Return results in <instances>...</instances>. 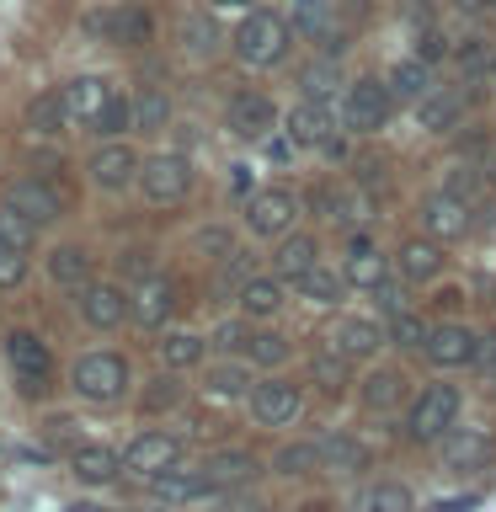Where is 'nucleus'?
I'll use <instances>...</instances> for the list:
<instances>
[{
    "mask_svg": "<svg viewBox=\"0 0 496 512\" xmlns=\"http://www.w3.org/2000/svg\"><path fill=\"white\" fill-rule=\"evenodd\" d=\"M294 411H299V390L294 384H256L251 390V416L262 427H283V422H294Z\"/></svg>",
    "mask_w": 496,
    "mask_h": 512,
    "instance_id": "obj_12",
    "label": "nucleus"
},
{
    "mask_svg": "<svg viewBox=\"0 0 496 512\" xmlns=\"http://www.w3.org/2000/svg\"><path fill=\"white\" fill-rule=\"evenodd\" d=\"M123 384H128V363L118 352H86L75 363V390L86 400H118Z\"/></svg>",
    "mask_w": 496,
    "mask_h": 512,
    "instance_id": "obj_3",
    "label": "nucleus"
},
{
    "mask_svg": "<svg viewBox=\"0 0 496 512\" xmlns=\"http://www.w3.org/2000/svg\"><path fill=\"white\" fill-rule=\"evenodd\" d=\"M294 27L304 38L326 43L331 38V0H294Z\"/></svg>",
    "mask_w": 496,
    "mask_h": 512,
    "instance_id": "obj_32",
    "label": "nucleus"
},
{
    "mask_svg": "<svg viewBox=\"0 0 496 512\" xmlns=\"http://www.w3.org/2000/svg\"><path fill=\"white\" fill-rule=\"evenodd\" d=\"M208 390H214V395H251L256 390V384H251V374H246V368H240V363H219L214 368V374H208Z\"/></svg>",
    "mask_w": 496,
    "mask_h": 512,
    "instance_id": "obj_35",
    "label": "nucleus"
},
{
    "mask_svg": "<svg viewBox=\"0 0 496 512\" xmlns=\"http://www.w3.org/2000/svg\"><path fill=\"white\" fill-rule=\"evenodd\" d=\"M134 176H139V155L123 150V144H107V150L91 155V182H96V187L118 192V187L134 182Z\"/></svg>",
    "mask_w": 496,
    "mask_h": 512,
    "instance_id": "obj_14",
    "label": "nucleus"
},
{
    "mask_svg": "<svg viewBox=\"0 0 496 512\" xmlns=\"http://www.w3.org/2000/svg\"><path fill=\"white\" fill-rule=\"evenodd\" d=\"M374 347H379V326H374V320H342V326L331 331V352H336V358H368Z\"/></svg>",
    "mask_w": 496,
    "mask_h": 512,
    "instance_id": "obj_22",
    "label": "nucleus"
},
{
    "mask_svg": "<svg viewBox=\"0 0 496 512\" xmlns=\"http://www.w3.org/2000/svg\"><path fill=\"white\" fill-rule=\"evenodd\" d=\"M278 272L283 278H304V272H315V240L310 235H294L278 246Z\"/></svg>",
    "mask_w": 496,
    "mask_h": 512,
    "instance_id": "obj_33",
    "label": "nucleus"
},
{
    "mask_svg": "<svg viewBox=\"0 0 496 512\" xmlns=\"http://www.w3.org/2000/svg\"><path fill=\"white\" fill-rule=\"evenodd\" d=\"M27 278V262H22V251H6L0 246V288H16Z\"/></svg>",
    "mask_w": 496,
    "mask_h": 512,
    "instance_id": "obj_46",
    "label": "nucleus"
},
{
    "mask_svg": "<svg viewBox=\"0 0 496 512\" xmlns=\"http://www.w3.org/2000/svg\"><path fill=\"white\" fill-rule=\"evenodd\" d=\"M320 464V443H294V448H283L278 459H272V470L278 475H304V470H315Z\"/></svg>",
    "mask_w": 496,
    "mask_h": 512,
    "instance_id": "obj_40",
    "label": "nucleus"
},
{
    "mask_svg": "<svg viewBox=\"0 0 496 512\" xmlns=\"http://www.w3.org/2000/svg\"><path fill=\"white\" fill-rule=\"evenodd\" d=\"M203 470H208V480H214V486H246V480L256 475V459H251V454H214Z\"/></svg>",
    "mask_w": 496,
    "mask_h": 512,
    "instance_id": "obj_31",
    "label": "nucleus"
},
{
    "mask_svg": "<svg viewBox=\"0 0 496 512\" xmlns=\"http://www.w3.org/2000/svg\"><path fill=\"white\" fill-rule=\"evenodd\" d=\"M331 80H336L331 64H320V70L304 75V91H310V102H326V96H331Z\"/></svg>",
    "mask_w": 496,
    "mask_h": 512,
    "instance_id": "obj_48",
    "label": "nucleus"
},
{
    "mask_svg": "<svg viewBox=\"0 0 496 512\" xmlns=\"http://www.w3.org/2000/svg\"><path fill=\"white\" fill-rule=\"evenodd\" d=\"M459 107H464V102H459L454 91H448V96H432V102H422V123H427V128H448V123L459 118Z\"/></svg>",
    "mask_w": 496,
    "mask_h": 512,
    "instance_id": "obj_43",
    "label": "nucleus"
},
{
    "mask_svg": "<svg viewBox=\"0 0 496 512\" xmlns=\"http://www.w3.org/2000/svg\"><path fill=\"white\" fill-rule=\"evenodd\" d=\"M208 6H214V11H246L251 0H208Z\"/></svg>",
    "mask_w": 496,
    "mask_h": 512,
    "instance_id": "obj_55",
    "label": "nucleus"
},
{
    "mask_svg": "<svg viewBox=\"0 0 496 512\" xmlns=\"http://www.w3.org/2000/svg\"><path fill=\"white\" fill-rule=\"evenodd\" d=\"M64 118H70V102H64L59 91H43V96H32V102H27V128H32V134H59Z\"/></svg>",
    "mask_w": 496,
    "mask_h": 512,
    "instance_id": "obj_27",
    "label": "nucleus"
},
{
    "mask_svg": "<svg viewBox=\"0 0 496 512\" xmlns=\"http://www.w3.org/2000/svg\"><path fill=\"white\" fill-rule=\"evenodd\" d=\"M454 416H459V390L454 384H427L422 400L411 406L406 416V432L416 443H432V438H448V427H454Z\"/></svg>",
    "mask_w": 496,
    "mask_h": 512,
    "instance_id": "obj_2",
    "label": "nucleus"
},
{
    "mask_svg": "<svg viewBox=\"0 0 496 512\" xmlns=\"http://www.w3.org/2000/svg\"><path fill=\"white\" fill-rule=\"evenodd\" d=\"M123 267L134 272L139 283H150V278H155V272H150V256H144V251H128V256H123Z\"/></svg>",
    "mask_w": 496,
    "mask_h": 512,
    "instance_id": "obj_51",
    "label": "nucleus"
},
{
    "mask_svg": "<svg viewBox=\"0 0 496 512\" xmlns=\"http://www.w3.org/2000/svg\"><path fill=\"white\" fill-rule=\"evenodd\" d=\"M134 118L144 123V128H160L166 123V96H155V91H144L139 102H134Z\"/></svg>",
    "mask_w": 496,
    "mask_h": 512,
    "instance_id": "obj_45",
    "label": "nucleus"
},
{
    "mask_svg": "<svg viewBox=\"0 0 496 512\" xmlns=\"http://www.w3.org/2000/svg\"><path fill=\"white\" fill-rule=\"evenodd\" d=\"M358 512H411V491L406 486H374V491H363Z\"/></svg>",
    "mask_w": 496,
    "mask_h": 512,
    "instance_id": "obj_36",
    "label": "nucleus"
},
{
    "mask_svg": "<svg viewBox=\"0 0 496 512\" xmlns=\"http://www.w3.org/2000/svg\"><path fill=\"white\" fill-rule=\"evenodd\" d=\"M400 395H406V379H400V368H379V374L363 384V406H374V411L400 406Z\"/></svg>",
    "mask_w": 496,
    "mask_h": 512,
    "instance_id": "obj_29",
    "label": "nucleus"
},
{
    "mask_svg": "<svg viewBox=\"0 0 496 512\" xmlns=\"http://www.w3.org/2000/svg\"><path fill=\"white\" fill-rule=\"evenodd\" d=\"M390 336H395V347H427V326L416 315H406V310H395V320H390Z\"/></svg>",
    "mask_w": 496,
    "mask_h": 512,
    "instance_id": "obj_42",
    "label": "nucleus"
},
{
    "mask_svg": "<svg viewBox=\"0 0 496 512\" xmlns=\"http://www.w3.org/2000/svg\"><path fill=\"white\" fill-rule=\"evenodd\" d=\"M80 315H86L96 331H112V326H123V320H128V299L112 283H86V288H80Z\"/></svg>",
    "mask_w": 496,
    "mask_h": 512,
    "instance_id": "obj_11",
    "label": "nucleus"
},
{
    "mask_svg": "<svg viewBox=\"0 0 496 512\" xmlns=\"http://www.w3.org/2000/svg\"><path fill=\"white\" fill-rule=\"evenodd\" d=\"M176 459H182V438H171V432H144V438L128 443L123 470H134V475H144V480H155V475L176 470Z\"/></svg>",
    "mask_w": 496,
    "mask_h": 512,
    "instance_id": "obj_6",
    "label": "nucleus"
},
{
    "mask_svg": "<svg viewBox=\"0 0 496 512\" xmlns=\"http://www.w3.org/2000/svg\"><path fill=\"white\" fill-rule=\"evenodd\" d=\"M283 304V283L278 278H246V288H240V310L246 315H272Z\"/></svg>",
    "mask_w": 496,
    "mask_h": 512,
    "instance_id": "obj_30",
    "label": "nucleus"
},
{
    "mask_svg": "<svg viewBox=\"0 0 496 512\" xmlns=\"http://www.w3.org/2000/svg\"><path fill=\"white\" fill-rule=\"evenodd\" d=\"M347 283H358V288H384V256H374V246H368L363 235L347 240Z\"/></svg>",
    "mask_w": 496,
    "mask_h": 512,
    "instance_id": "obj_23",
    "label": "nucleus"
},
{
    "mask_svg": "<svg viewBox=\"0 0 496 512\" xmlns=\"http://www.w3.org/2000/svg\"><path fill=\"white\" fill-rule=\"evenodd\" d=\"M134 315H139V326H166V320L176 315V288H171L166 278H150V283H139Z\"/></svg>",
    "mask_w": 496,
    "mask_h": 512,
    "instance_id": "obj_20",
    "label": "nucleus"
},
{
    "mask_svg": "<svg viewBox=\"0 0 496 512\" xmlns=\"http://www.w3.org/2000/svg\"><path fill=\"white\" fill-rule=\"evenodd\" d=\"M491 230H496V219H491Z\"/></svg>",
    "mask_w": 496,
    "mask_h": 512,
    "instance_id": "obj_58",
    "label": "nucleus"
},
{
    "mask_svg": "<svg viewBox=\"0 0 496 512\" xmlns=\"http://www.w3.org/2000/svg\"><path fill=\"white\" fill-rule=\"evenodd\" d=\"M48 438H54V443H70V438H75V422H64V416H59V422H48Z\"/></svg>",
    "mask_w": 496,
    "mask_h": 512,
    "instance_id": "obj_54",
    "label": "nucleus"
},
{
    "mask_svg": "<svg viewBox=\"0 0 496 512\" xmlns=\"http://www.w3.org/2000/svg\"><path fill=\"white\" fill-rule=\"evenodd\" d=\"M390 91L395 96H422L427 91V64L422 59H400L390 70Z\"/></svg>",
    "mask_w": 496,
    "mask_h": 512,
    "instance_id": "obj_37",
    "label": "nucleus"
},
{
    "mask_svg": "<svg viewBox=\"0 0 496 512\" xmlns=\"http://www.w3.org/2000/svg\"><path fill=\"white\" fill-rule=\"evenodd\" d=\"M219 43V27L208 22V16H182V48H192V54H214Z\"/></svg>",
    "mask_w": 496,
    "mask_h": 512,
    "instance_id": "obj_38",
    "label": "nucleus"
},
{
    "mask_svg": "<svg viewBox=\"0 0 496 512\" xmlns=\"http://www.w3.org/2000/svg\"><path fill=\"white\" fill-rule=\"evenodd\" d=\"M160 358H166V368H192L203 358V342L192 331H171L166 342H160Z\"/></svg>",
    "mask_w": 496,
    "mask_h": 512,
    "instance_id": "obj_34",
    "label": "nucleus"
},
{
    "mask_svg": "<svg viewBox=\"0 0 496 512\" xmlns=\"http://www.w3.org/2000/svg\"><path fill=\"white\" fill-rule=\"evenodd\" d=\"M6 363H11V374H16V384H22L27 395H38L43 384H48V347L38 342L32 331H11L6 336Z\"/></svg>",
    "mask_w": 496,
    "mask_h": 512,
    "instance_id": "obj_5",
    "label": "nucleus"
},
{
    "mask_svg": "<svg viewBox=\"0 0 496 512\" xmlns=\"http://www.w3.org/2000/svg\"><path fill=\"white\" fill-rule=\"evenodd\" d=\"M32 235H38V224H27L22 214H11V208L0 214V246H6V251H27Z\"/></svg>",
    "mask_w": 496,
    "mask_h": 512,
    "instance_id": "obj_41",
    "label": "nucleus"
},
{
    "mask_svg": "<svg viewBox=\"0 0 496 512\" xmlns=\"http://www.w3.org/2000/svg\"><path fill=\"white\" fill-rule=\"evenodd\" d=\"M128 118H134V107H128L123 96H112V102L102 107V118H96L91 128H96V134H123V128H128Z\"/></svg>",
    "mask_w": 496,
    "mask_h": 512,
    "instance_id": "obj_44",
    "label": "nucleus"
},
{
    "mask_svg": "<svg viewBox=\"0 0 496 512\" xmlns=\"http://www.w3.org/2000/svg\"><path fill=\"white\" fill-rule=\"evenodd\" d=\"M91 32V38H107V43H144L150 38V11L139 6H107V11H86V22H80Z\"/></svg>",
    "mask_w": 496,
    "mask_h": 512,
    "instance_id": "obj_4",
    "label": "nucleus"
},
{
    "mask_svg": "<svg viewBox=\"0 0 496 512\" xmlns=\"http://www.w3.org/2000/svg\"><path fill=\"white\" fill-rule=\"evenodd\" d=\"M475 342L480 336H470L464 326H438L427 336V358L438 368H459V363H475Z\"/></svg>",
    "mask_w": 496,
    "mask_h": 512,
    "instance_id": "obj_15",
    "label": "nucleus"
},
{
    "mask_svg": "<svg viewBox=\"0 0 496 512\" xmlns=\"http://www.w3.org/2000/svg\"><path fill=\"white\" fill-rule=\"evenodd\" d=\"M214 342H219L224 352H230V347H251V336L240 331V326H219V336H214Z\"/></svg>",
    "mask_w": 496,
    "mask_h": 512,
    "instance_id": "obj_52",
    "label": "nucleus"
},
{
    "mask_svg": "<svg viewBox=\"0 0 496 512\" xmlns=\"http://www.w3.org/2000/svg\"><path fill=\"white\" fill-rule=\"evenodd\" d=\"M6 208H11V214H22L27 224H48V219H59V192L27 176V182H16L6 192Z\"/></svg>",
    "mask_w": 496,
    "mask_h": 512,
    "instance_id": "obj_13",
    "label": "nucleus"
},
{
    "mask_svg": "<svg viewBox=\"0 0 496 512\" xmlns=\"http://www.w3.org/2000/svg\"><path fill=\"white\" fill-rule=\"evenodd\" d=\"M139 182H144V198L176 203V198H187V187H192V166L182 155H150L139 166Z\"/></svg>",
    "mask_w": 496,
    "mask_h": 512,
    "instance_id": "obj_7",
    "label": "nucleus"
},
{
    "mask_svg": "<svg viewBox=\"0 0 496 512\" xmlns=\"http://www.w3.org/2000/svg\"><path fill=\"white\" fill-rule=\"evenodd\" d=\"M48 278H54L59 288H86V278H91V256L75 251V246L54 251V256H48Z\"/></svg>",
    "mask_w": 496,
    "mask_h": 512,
    "instance_id": "obj_28",
    "label": "nucleus"
},
{
    "mask_svg": "<svg viewBox=\"0 0 496 512\" xmlns=\"http://www.w3.org/2000/svg\"><path fill=\"white\" fill-rule=\"evenodd\" d=\"M294 214H299V203H294V192H283V187H267L246 203L251 235H283L288 224H294Z\"/></svg>",
    "mask_w": 496,
    "mask_h": 512,
    "instance_id": "obj_9",
    "label": "nucleus"
},
{
    "mask_svg": "<svg viewBox=\"0 0 496 512\" xmlns=\"http://www.w3.org/2000/svg\"><path fill=\"white\" fill-rule=\"evenodd\" d=\"M443 54H448V38H438V32H422V54H416V59L432 64V59H443Z\"/></svg>",
    "mask_w": 496,
    "mask_h": 512,
    "instance_id": "obj_50",
    "label": "nucleus"
},
{
    "mask_svg": "<svg viewBox=\"0 0 496 512\" xmlns=\"http://www.w3.org/2000/svg\"><path fill=\"white\" fill-rule=\"evenodd\" d=\"M486 75H491V86H496V64H491V70H486Z\"/></svg>",
    "mask_w": 496,
    "mask_h": 512,
    "instance_id": "obj_57",
    "label": "nucleus"
},
{
    "mask_svg": "<svg viewBox=\"0 0 496 512\" xmlns=\"http://www.w3.org/2000/svg\"><path fill=\"white\" fill-rule=\"evenodd\" d=\"M422 230L432 240H459L470 230V208H464V198H454V192H427L422 198Z\"/></svg>",
    "mask_w": 496,
    "mask_h": 512,
    "instance_id": "obj_10",
    "label": "nucleus"
},
{
    "mask_svg": "<svg viewBox=\"0 0 496 512\" xmlns=\"http://www.w3.org/2000/svg\"><path fill=\"white\" fill-rule=\"evenodd\" d=\"M475 363L496 368V336H480V342H475Z\"/></svg>",
    "mask_w": 496,
    "mask_h": 512,
    "instance_id": "obj_53",
    "label": "nucleus"
},
{
    "mask_svg": "<svg viewBox=\"0 0 496 512\" xmlns=\"http://www.w3.org/2000/svg\"><path fill=\"white\" fill-rule=\"evenodd\" d=\"M491 11H496V0H491Z\"/></svg>",
    "mask_w": 496,
    "mask_h": 512,
    "instance_id": "obj_59",
    "label": "nucleus"
},
{
    "mask_svg": "<svg viewBox=\"0 0 496 512\" xmlns=\"http://www.w3.org/2000/svg\"><path fill=\"white\" fill-rule=\"evenodd\" d=\"M150 491L160 496V502H198V496L219 491L214 480H208V470H166L150 480Z\"/></svg>",
    "mask_w": 496,
    "mask_h": 512,
    "instance_id": "obj_16",
    "label": "nucleus"
},
{
    "mask_svg": "<svg viewBox=\"0 0 496 512\" xmlns=\"http://www.w3.org/2000/svg\"><path fill=\"white\" fill-rule=\"evenodd\" d=\"M454 6H464V11H475V6H491V0H454Z\"/></svg>",
    "mask_w": 496,
    "mask_h": 512,
    "instance_id": "obj_56",
    "label": "nucleus"
},
{
    "mask_svg": "<svg viewBox=\"0 0 496 512\" xmlns=\"http://www.w3.org/2000/svg\"><path fill=\"white\" fill-rule=\"evenodd\" d=\"M283 54H288V22L272 11H251L235 32V59L251 64V70H267V64H278Z\"/></svg>",
    "mask_w": 496,
    "mask_h": 512,
    "instance_id": "obj_1",
    "label": "nucleus"
},
{
    "mask_svg": "<svg viewBox=\"0 0 496 512\" xmlns=\"http://www.w3.org/2000/svg\"><path fill=\"white\" fill-rule=\"evenodd\" d=\"M438 267H443L438 240H406V246H400V272H406V278L427 283V278H438Z\"/></svg>",
    "mask_w": 496,
    "mask_h": 512,
    "instance_id": "obj_25",
    "label": "nucleus"
},
{
    "mask_svg": "<svg viewBox=\"0 0 496 512\" xmlns=\"http://www.w3.org/2000/svg\"><path fill=\"white\" fill-rule=\"evenodd\" d=\"M342 112H347V128L374 134V128H384V118H390V86H384V80H352Z\"/></svg>",
    "mask_w": 496,
    "mask_h": 512,
    "instance_id": "obj_8",
    "label": "nucleus"
},
{
    "mask_svg": "<svg viewBox=\"0 0 496 512\" xmlns=\"http://www.w3.org/2000/svg\"><path fill=\"white\" fill-rule=\"evenodd\" d=\"M112 96H118V91H112L102 75H80V80L64 86V102H70V112H75V118H86V123L102 118V107L112 102Z\"/></svg>",
    "mask_w": 496,
    "mask_h": 512,
    "instance_id": "obj_18",
    "label": "nucleus"
},
{
    "mask_svg": "<svg viewBox=\"0 0 496 512\" xmlns=\"http://www.w3.org/2000/svg\"><path fill=\"white\" fill-rule=\"evenodd\" d=\"M320 464H326V470H342V475L368 470V448L358 438H347V432H326V438H320Z\"/></svg>",
    "mask_w": 496,
    "mask_h": 512,
    "instance_id": "obj_21",
    "label": "nucleus"
},
{
    "mask_svg": "<svg viewBox=\"0 0 496 512\" xmlns=\"http://www.w3.org/2000/svg\"><path fill=\"white\" fill-rule=\"evenodd\" d=\"M246 352H251L256 363H283V352H288V347H283V336H251V347H246Z\"/></svg>",
    "mask_w": 496,
    "mask_h": 512,
    "instance_id": "obj_47",
    "label": "nucleus"
},
{
    "mask_svg": "<svg viewBox=\"0 0 496 512\" xmlns=\"http://www.w3.org/2000/svg\"><path fill=\"white\" fill-rule=\"evenodd\" d=\"M288 134H294V144H326V139H331V112L320 107V102L294 107V118H288Z\"/></svg>",
    "mask_w": 496,
    "mask_h": 512,
    "instance_id": "obj_26",
    "label": "nucleus"
},
{
    "mask_svg": "<svg viewBox=\"0 0 496 512\" xmlns=\"http://www.w3.org/2000/svg\"><path fill=\"white\" fill-rule=\"evenodd\" d=\"M240 278H246V256L230 251V262L219 267V288H224V283H240ZM240 288H246V283H240Z\"/></svg>",
    "mask_w": 496,
    "mask_h": 512,
    "instance_id": "obj_49",
    "label": "nucleus"
},
{
    "mask_svg": "<svg viewBox=\"0 0 496 512\" xmlns=\"http://www.w3.org/2000/svg\"><path fill=\"white\" fill-rule=\"evenodd\" d=\"M230 128L240 139H262L272 128V102H267V96H256V91L230 96Z\"/></svg>",
    "mask_w": 496,
    "mask_h": 512,
    "instance_id": "obj_17",
    "label": "nucleus"
},
{
    "mask_svg": "<svg viewBox=\"0 0 496 512\" xmlns=\"http://www.w3.org/2000/svg\"><path fill=\"white\" fill-rule=\"evenodd\" d=\"M70 464H75V475L86 480V486H107V480L123 470V459L112 454V448H102V443H86V448H75V459H70Z\"/></svg>",
    "mask_w": 496,
    "mask_h": 512,
    "instance_id": "obj_24",
    "label": "nucleus"
},
{
    "mask_svg": "<svg viewBox=\"0 0 496 512\" xmlns=\"http://www.w3.org/2000/svg\"><path fill=\"white\" fill-rule=\"evenodd\" d=\"M491 459V438L486 432H448L443 438V464L448 470H480V464Z\"/></svg>",
    "mask_w": 496,
    "mask_h": 512,
    "instance_id": "obj_19",
    "label": "nucleus"
},
{
    "mask_svg": "<svg viewBox=\"0 0 496 512\" xmlns=\"http://www.w3.org/2000/svg\"><path fill=\"white\" fill-rule=\"evenodd\" d=\"M299 288H304V299H315V304H336V299H342V278H336V272H326V267L304 272Z\"/></svg>",
    "mask_w": 496,
    "mask_h": 512,
    "instance_id": "obj_39",
    "label": "nucleus"
}]
</instances>
